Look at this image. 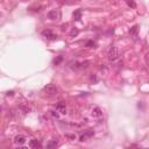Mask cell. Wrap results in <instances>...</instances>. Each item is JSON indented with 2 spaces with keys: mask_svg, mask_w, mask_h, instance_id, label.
I'll use <instances>...</instances> for the list:
<instances>
[{
  "mask_svg": "<svg viewBox=\"0 0 149 149\" xmlns=\"http://www.w3.org/2000/svg\"><path fill=\"white\" fill-rule=\"evenodd\" d=\"M42 36L46 37L47 40H55V38L57 37V35H55V34L51 31H49V29H44V31L42 32Z\"/></svg>",
  "mask_w": 149,
  "mask_h": 149,
  "instance_id": "obj_5",
  "label": "cell"
},
{
  "mask_svg": "<svg viewBox=\"0 0 149 149\" xmlns=\"http://www.w3.org/2000/svg\"><path fill=\"white\" fill-rule=\"evenodd\" d=\"M50 113H51V115H53V116H55V118H58V114L55 113L54 111H50Z\"/></svg>",
  "mask_w": 149,
  "mask_h": 149,
  "instance_id": "obj_18",
  "label": "cell"
},
{
  "mask_svg": "<svg viewBox=\"0 0 149 149\" xmlns=\"http://www.w3.org/2000/svg\"><path fill=\"white\" fill-rule=\"evenodd\" d=\"M92 135H93V132H92V131H90V132H86L85 134H83V135H82V136L79 137V141H81V142H84V141H86V139H87V137H91Z\"/></svg>",
  "mask_w": 149,
  "mask_h": 149,
  "instance_id": "obj_9",
  "label": "cell"
},
{
  "mask_svg": "<svg viewBox=\"0 0 149 149\" xmlns=\"http://www.w3.org/2000/svg\"><path fill=\"white\" fill-rule=\"evenodd\" d=\"M57 18H58V12L56 9H53V11H50V12H48V19H50V20H56Z\"/></svg>",
  "mask_w": 149,
  "mask_h": 149,
  "instance_id": "obj_7",
  "label": "cell"
},
{
  "mask_svg": "<svg viewBox=\"0 0 149 149\" xmlns=\"http://www.w3.org/2000/svg\"><path fill=\"white\" fill-rule=\"evenodd\" d=\"M147 59H148V61H149V54H148V55H147Z\"/></svg>",
  "mask_w": 149,
  "mask_h": 149,
  "instance_id": "obj_19",
  "label": "cell"
},
{
  "mask_svg": "<svg viewBox=\"0 0 149 149\" xmlns=\"http://www.w3.org/2000/svg\"><path fill=\"white\" fill-rule=\"evenodd\" d=\"M96 46V43L93 42V41H87V42H86V47H87V48H92V47H94Z\"/></svg>",
  "mask_w": 149,
  "mask_h": 149,
  "instance_id": "obj_15",
  "label": "cell"
},
{
  "mask_svg": "<svg viewBox=\"0 0 149 149\" xmlns=\"http://www.w3.org/2000/svg\"><path fill=\"white\" fill-rule=\"evenodd\" d=\"M26 141H27V137H26L25 135H22V134H19V135H16V136L14 137V143L18 144V146L25 144Z\"/></svg>",
  "mask_w": 149,
  "mask_h": 149,
  "instance_id": "obj_4",
  "label": "cell"
},
{
  "mask_svg": "<svg viewBox=\"0 0 149 149\" xmlns=\"http://www.w3.org/2000/svg\"><path fill=\"white\" fill-rule=\"evenodd\" d=\"M137 31H139V26L135 25V26H134V27L131 29V31H129V34H131V35H133V36H136Z\"/></svg>",
  "mask_w": 149,
  "mask_h": 149,
  "instance_id": "obj_12",
  "label": "cell"
},
{
  "mask_svg": "<svg viewBox=\"0 0 149 149\" xmlns=\"http://www.w3.org/2000/svg\"><path fill=\"white\" fill-rule=\"evenodd\" d=\"M126 1H127V5H128L129 7H132V8L136 7V5H135V3H134L133 0H126Z\"/></svg>",
  "mask_w": 149,
  "mask_h": 149,
  "instance_id": "obj_14",
  "label": "cell"
},
{
  "mask_svg": "<svg viewBox=\"0 0 149 149\" xmlns=\"http://www.w3.org/2000/svg\"><path fill=\"white\" fill-rule=\"evenodd\" d=\"M57 144H58L57 140H50V141L48 142V144H47V148H49V149L56 148V147H57Z\"/></svg>",
  "mask_w": 149,
  "mask_h": 149,
  "instance_id": "obj_11",
  "label": "cell"
},
{
  "mask_svg": "<svg viewBox=\"0 0 149 149\" xmlns=\"http://www.w3.org/2000/svg\"><path fill=\"white\" fill-rule=\"evenodd\" d=\"M56 110H57L58 112H61L62 114H65L66 113L65 104H64V103H58L57 105H56Z\"/></svg>",
  "mask_w": 149,
  "mask_h": 149,
  "instance_id": "obj_6",
  "label": "cell"
},
{
  "mask_svg": "<svg viewBox=\"0 0 149 149\" xmlns=\"http://www.w3.org/2000/svg\"><path fill=\"white\" fill-rule=\"evenodd\" d=\"M90 65V62L88 61H83V62H79V61H72L69 63V68L72 69V70H78V69H86L88 68Z\"/></svg>",
  "mask_w": 149,
  "mask_h": 149,
  "instance_id": "obj_1",
  "label": "cell"
},
{
  "mask_svg": "<svg viewBox=\"0 0 149 149\" xmlns=\"http://www.w3.org/2000/svg\"><path fill=\"white\" fill-rule=\"evenodd\" d=\"M73 18H75V20H81L82 19V12L81 11H76V12L73 13Z\"/></svg>",
  "mask_w": 149,
  "mask_h": 149,
  "instance_id": "obj_13",
  "label": "cell"
},
{
  "mask_svg": "<svg viewBox=\"0 0 149 149\" xmlns=\"http://www.w3.org/2000/svg\"><path fill=\"white\" fill-rule=\"evenodd\" d=\"M72 1H81V0H72Z\"/></svg>",
  "mask_w": 149,
  "mask_h": 149,
  "instance_id": "obj_20",
  "label": "cell"
},
{
  "mask_svg": "<svg viewBox=\"0 0 149 149\" xmlns=\"http://www.w3.org/2000/svg\"><path fill=\"white\" fill-rule=\"evenodd\" d=\"M29 147L31 148H41V143L37 141V140H31L29 141Z\"/></svg>",
  "mask_w": 149,
  "mask_h": 149,
  "instance_id": "obj_10",
  "label": "cell"
},
{
  "mask_svg": "<svg viewBox=\"0 0 149 149\" xmlns=\"http://www.w3.org/2000/svg\"><path fill=\"white\" fill-rule=\"evenodd\" d=\"M92 115H93L94 118H100V116L103 115V112H101V110L99 108V107H94V108L92 110Z\"/></svg>",
  "mask_w": 149,
  "mask_h": 149,
  "instance_id": "obj_8",
  "label": "cell"
},
{
  "mask_svg": "<svg viewBox=\"0 0 149 149\" xmlns=\"http://www.w3.org/2000/svg\"><path fill=\"white\" fill-rule=\"evenodd\" d=\"M61 61H62V56H59V57H58L57 59H55V64H58Z\"/></svg>",
  "mask_w": 149,
  "mask_h": 149,
  "instance_id": "obj_17",
  "label": "cell"
},
{
  "mask_svg": "<svg viewBox=\"0 0 149 149\" xmlns=\"http://www.w3.org/2000/svg\"><path fill=\"white\" fill-rule=\"evenodd\" d=\"M43 92L48 97H55L58 93V88L55 85H53V84H49V85H47L46 87L43 88Z\"/></svg>",
  "mask_w": 149,
  "mask_h": 149,
  "instance_id": "obj_2",
  "label": "cell"
},
{
  "mask_svg": "<svg viewBox=\"0 0 149 149\" xmlns=\"http://www.w3.org/2000/svg\"><path fill=\"white\" fill-rule=\"evenodd\" d=\"M119 58V51H118V48L116 47H111L108 50V59L111 63H113V62H115L116 59Z\"/></svg>",
  "mask_w": 149,
  "mask_h": 149,
  "instance_id": "obj_3",
  "label": "cell"
},
{
  "mask_svg": "<svg viewBox=\"0 0 149 149\" xmlns=\"http://www.w3.org/2000/svg\"><path fill=\"white\" fill-rule=\"evenodd\" d=\"M77 34H78V29H72V31H71V33H70V35L71 36H76Z\"/></svg>",
  "mask_w": 149,
  "mask_h": 149,
  "instance_id": "obj_16",
  "label": "cell"
}]
</instances>
